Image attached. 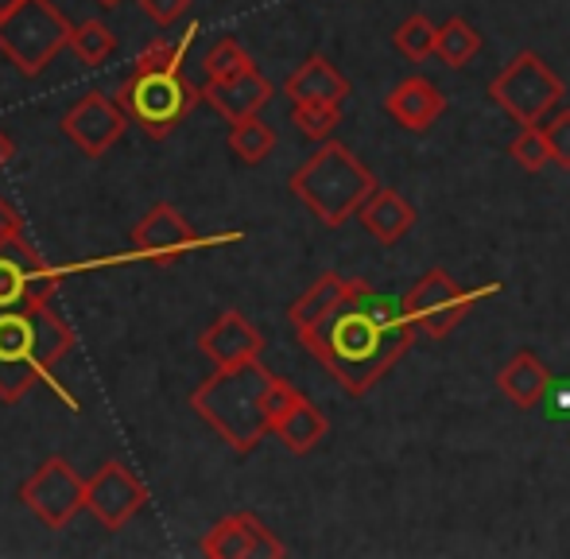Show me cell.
<instances>
[{
	"instance_id": "obj_20",
	"label": "cell",
	"mask_w": 570,
	"mask_h": 559,
	"mask_svg": "<svg viewBox=\"0 0 570 559\" xmlns=\"http://www.w3.org/2000/svg\"><path fill=\"white\" fill-rule=\"evenodd\" d=\"M551 381H556V373H551L548 365L532 354V350L512 354V362L497 373V389H501V393L509 396L520 412L540 409V401H543V393H548Z\"/></svg>"
},
{
	"instance_id": "obj_9",
	"label": "cell",
	"mask_w": 570,
	"mask_h": 559,
	"mask_svg": "<svg viewBox=\"0 0 570 559\" xmlns=\"http://www.w3.org/2000/svg\"><path fill=\"white\" fill-rule=\"evenodd\" d=\"M20 501L47 529H67L78 517V509H86V482L67 459L55 454L20 486Z\"/></svg>"
},
{
	"instance_id": "obj_29",
	"label": "cell",
	"mask_w": 570,
	"mask_h": 559,
	"mask_svg": "<svg viewBox=\"0 0 570 559\" xmlns=\"http://www.w3.org/2000/svg\"><path fill=\"white\" fill-rule=\"evenodd\" d=\"M203 67H206V78H233V75H245V70H253L256 62H253V55L237 43V39L222 36L218 43L206 51Z\"/></svg>"
},
{
	"instance_id": "obj_25",
	"label": "cell",
	"mask_w": 570,
	"mask_h": 559,
	"mask_svg": "<svg viewBox=\"0 0 570 559\" xmlns=\"http://www.w3.org/2000/svg\"><path fill=\"white\" fill-rule=\"evenodd\" d=\"M392 47H396L407 62H423V59H431V55H435L439 28L423 12H415V16H407L396 31H392Z\"/></svg>"
},
{
	"instance_id": "obj_3",
	"label": "cell",
	"mask_w": 570,
	"mask_h": 559,
	"mask_svg": "<svg viewBox=\"0 0 570 559\" xmlns=\"http://www.w3.org/2000/svg\"><path fill=\"white\" fill-rule=\"evenodd\" d=\"M70 346H75V331L47 303L0 311V401H23L39 381L55 385L51 370L70 354Z\"/></svg>"
},
{
	"instance_id": "obj_5",
	"label": "cell",
	"mask_w": 570,
	"mask_h": 559,
	"mask_svg": "<svg viewBox=\"0 0 570 559\" xmlns=\"http://www.w3.org/2000/svg\"><path fill=\"white\" fill-rule=\"evenodd\" d=\"M203 101V86H190L183 67H140L132 62V75L117 90V106L128 121L140 125L148 140H167L171 129Z\"/></svg>"
},
{
	"instance_id": "obj_36",
	"label": "cell",
	"mask_w": 570,
	"mask_h": 559,
	"mask_svg": "<svg viewBox=\"0 0 570 559\" xmlns=\"http://www.w3.org/2000/svg\"><path fill=\"white\" fill-rule=\"evenodd\" d=\"M101 8H117V4H125V0H98Z\"/></svg>"
},
{
	"instance_id": "obj_31",
	"label": "cell",
	"mask_w": 570,
	"mask_h": 559,
	"mask_svg": "<svg viewBox=\"0 0 570 559\" xmlns=\"http://www.w3.org/2000/svg\"><path fill=\"white\" fill-rule=\"evenodd\" d=\"M540 409L551 423H570V377L551 381L548 393H543V401H540Z\"/></svg>"
},
{
	"instance_id": "obj_34",
	"label": "cell",
	"mask_w": 570,
	"mask_h": 559,
	"mask_svg": "<svg viewBox=\"0 0 570 559\" xmlns=\"http://www.w3.org/2000/svg\"><path fill=\"white\" fill-rule=\"evenodd\" d=\"M8 159H12V140H8V133L0 129V167H4Z\"/></svg>"
},
{
	"instance_id": "obj_6",
	"label": "cell",
	"mask_w": 570,
	"mask_h": 559,
	"mask_svg": "<svg viewBox=\"0 0 570 559\" xmlns=\"http://www.w3.org/2000/svg\"><path fill=\"white\" fill-rule=\"evenodd\" d=\"M70 31L75 23L51 0H20L12 12L0 16V51L23 78H36L70 47Z\"/></svg>"
},
{
	"instance_id": "obj_14",
	"label": "cell",
	"mask_w": 570,
	"mask_h": 559,
	"mask_svg": "<svg viewBox=\"0 0 570 559\" xmlns=\"http://www.w3.org/2000/svg\"><path fill=\"white\" fill-rule=\"evenodd\" d=\"M198 552L210 559H284L287 548L256 513H229L206 532Z\"/></svg>"
},
{
	"instance_id": "obj_32",
	"label": "cell",
	"mask_w": 570,
	"mask_h": 559,
	"mask_svg": "<svg viewBox=\"0 0 570 559\" xmlns=\"http://www.w3.org/2000/svg\"><path fill=\"white\" fill-rule=\"evenodd\" d=\"M140 12L159 28H171L175 20L190 12V0H140Z\"/></svg>"
},
{
	"instance_id": "obj_13",
	"label": "cell",
	"mask_w": 570,
	"mask_h": 559,
	"mask_svg": "<svg viewBox=\"0 0 570 559\" xmlns=\"http://www.w3.org/2000/svg\"><path fill=\"white\" fill-rule=\"evenodd\" d=\"M144 501H148V486L128 467H120V462H106V467L86 482V509L114 532L125 529V524L140 513Z\"/></svg>"
},
{
	"instance_id": "obj_30",
	"label": "cell",
	"mask_w": 570,
	"mask_h": 559,
	"mask_svg": "<svg viewBox=\"0 0 570 559\" xmlns=\"http://www.w3.org/2000/svg\"><path fill=\"white\" fill-rule=\"evenodd\" d=\"M543 133H548V140H551V156H556V164L563 167V171H570V106L556 109L551 121L543 125Z\"/></svg>"
},
{
	"instance_id": "obj_28",
	"label": "cell",
	"mask_w": 570,
	"mask_h": 559,
	"mask_svg": "<svg viewBox=\"0 0 570 559\" xmlns=\"http://www.w3.org/2000/svg\"><path fill=\"white\" fill-rule=\"evenodd\" d=\"M509 159H517V167H524V171H543L548 164H556V156H551V140L548 133H543V125H524L520 129V137L509 144Z\"/></svg>"
},
{
	"instance_id": "obj_12",
	"label": "cell",
	"mask_w": 570,
	"mask_h": 559,
	"mask_svg": "<svg viewBox=\"0 0 570 559\" xmlns=\"http://www.w3.org/2000/svg\"><path fill=\"white\" fill-rule=\"evenodd\" d=\"M125 129H128V114L114 98H106V94H98V90L78 98L75 106L62 114V133L78 144V151H86V156H94V159L106 156V151L125 137Z\"/></svg>"
},
{
	"instance_id": "obj_33",
	"label": "cell",
	"mask_w": 570,
	"mask_h": 559,
	"mask_svg": "<svg viewBox=\"0 0 570 559\" xmlns=\"http://www.w3.org/2000/svg\"><path fill=\"white\" fill-rule=\"evenodd\" d=\"M20 214L12 210V206L0 198V242H12V237H20Z\"/></svg>"
},
{
	"instance_id": "obj_17",
	"label": "cell",
	"mask_w": 570,
	"mask_h": 559,
	"mask_svg": "<svg viewBox=\"0 0 570 559\" xmlns=\"http://www.w3.org/2000/svg\"><path fill=\"white\" fill-rule=\"evenodd\" d=\"M384 114L400 125V129H412V133H428L439 117L446 114V98L431 78L412 75L404 78L400 86H392L389 98H384Z\"/></svg>"
},
{
	"instance_id": "obj_8",
	"label": "cell",
	"mask_w": 570,
	"mask_h": 559,
	"mask_svg": "<svg viewBox=\"0 0 570 559\" xmlns=\"http://www.w3.org/2000/svg\"><path fill=\"white\" fill-rule=\"evenodd\" d=\"M497 292H501V284H485V287H478V292H470V287H462L451 273H443V268H428V273L407 287V295L400 303H404V315L415 331L428 334V339H446V334L470 315L473 303L489 300V295H497Z\"/></svg>"
},
{
	"instance_id": "obj_22",
	"label": "cell",
	"mask_w": 570,
	"mask_h": 559,
	"mask_svg": "<svg viewBox=\"0 0 570 559\" xmlns=\"http://www.w3.org/2000/svg\"><path fill=\"white\" fill-rule=\"evenodd\" d=\"M353 287V280H345L342 273H323L315 280V284L307 287V292L299 295V300L292 303V311H287V318H292L295 334L311 331V326L318 323V318L326 315V311L334 307V303L342 300L345 292Z\"/></svg>"
},
{
	"instance_id": "obj_18",
	"label": "cell",
	"mask_w": 570,
	"mask_h": 559,
	"mask_svg": "<svg viewBox=\"0 0 570 559\" xmlns=\"http://www.w3.org/2000/svg\"><path fill=\"white\" fill-rule=\"evenodd\" d=\"M361 226H365V234L373 237V242L381 245H396L404 242L407 229L420 222V214H415L412 203H404V195L392 187H376L373 195L365 198V206L357 210Z\"/></svg>"
},
{
	"instance_id": "obj_1",
	"label": "cell",
	"mask_w": 570,
	"mask_h": 559,
	"mask_svg": "<svg viewBox=\"0 0 570 559\" xmlns=\"http://www.w3.org/2000/svg\"><path fill=\"white\" fill-rule=\"evenodd\" d=\"M412 339L415 326L407 323L404 303L361 280H353L350 292L299 334L307 354L318 357V365L350 396H365L407 354Z\"/></svg>"
},
{
	"instance_id": "obj_2",
	"label": "cell",
	"mask_w": 570,
	"mask_h": 559,
	"mask_svg": "<svg viewBox=\"0 0 570 559\" xmlns=\"http://www.w3.org/2000/svg\"><path fill=\"white\" fill-rule=\"evenodd\" d=\"M295 393H299V389L287 385V381L276 377L272 370H264L261 357H256V362H245V365L214 370L210 377L190 393V409L198 412V420H203L214 435L226 439L229 451L248 454L261 447V439L272 435V423L292 404Z\"/></svg>"
},
{
	"instance_id": "obj_23",
	"label": "cell",
	"mask_w": 570,
	"mask_h": 559,
	"mask_svg": "<svg viewBox=\"0 0 570 559\" xmlns=\"http://www.w3.org/2000/svg\"><path fill=\"white\" fill-rule=\"evenodd\" d=\"M481 31L473 28L470 20H462V16H451V20L439 28V47H435V55L443 59V67H451V70H462L465 62H473V55L481 51Z\"/></svg>"
},
{
	"instance_id": "obj_27",
	"label": "cell",
	"mask_w": 570,
	"mask_h": 559,
	"mask_svg": "<svg viewBox=\"0 0 570 559\" xmlns=\"http://www.w3.org/2000/svg\"><path fill=\"white\" fill-rule=\"evenodd\" d=\"M292 121H295V129H299L307 140L323 144V140L334 137V129H338L342 106H334V101H295V106H292Z\"/></svg>"
},
{
	"instance_id": "obj_35",
	"label": "cell",
	"mask_w": 570,
	"mask_h": 559,
	"mask_svg": "<svg viewBox=\"0 0 570 559\" xmlns=\"http://www.w3.org/2000/svg\"><path fill=\"white\" fill-rule=\"evenodd\" d=\"M16 4H20V0H0V16H8V12H12Z\"/></svg>"
},
{
	"instance_id": "obj_26",
	"label": "cell",
	"mask_w": 570,
	"mask_h": 559,
	"mask_svg": "<svg viewBox=\"0 0 570 559\" xmlns=\"http://www.w3.org/2000/svg\"><path fill=\"white\" fill-rule=\"evenodd\" d=\"M114 47H117L114 28L101 20L75 23V31H70V51H75L78 62H86V67H101V62L114 55Z\"/></svg>"
},
{
	"instance_id": "obj_21",
	"label": "cell",
	"mask_w": 570,
	"mask_h": 559,
	"mask_svg": "<svg viewBox=\"0 0 570 559\" xmlns=\"http://www.w3.org/2000/svg\"><path fill=\"white\" fill-rule=\"evenodd\" d=\"M326 431H331V423H326L323 412L315 409V401H311V396H303V393H295L292 404L279 412L276 423H272V435H276L292 454L315 451V447L326 439Z\"/></svg>"
},
{
	"instance_id": "obj_4",
	"label": "cell",
	"mask_w": 570,
	"mask_h": 559,
	"mask_svg": "<svg viewBox=\"0 0 570 559\" xmlns=\"http://www.w3.org/2000/svg\"><path fill=\"white\" fill-rule=\"evenodd\" d=\"M303 206L323 222L326 229H338L342 222H350V214H357L365 206V198L373 195L381 183L376 175L353 156L345 144L323 140L299 167H295L292 183Z\"/></svg>"
},
{
	"instance_id": "obj_10",
	"label": "cell",
	"mask_w": 570,
	"mask_h": 559,
	"mask_svg": "<svg viewBox=\"0 0 570 559\" xmlns=\"http://www.w3.org/2000/svg\"><path fill=\"white\" fill-rule=\"evenodd\" d=\"M59 273L23 237L0 242V311H23L51 303Z\"/></svg>"
},
{
	"instance_id": "obj_7",
	"label": "cell",
	"mask_w": 570,
	"mask_h": 559,
	"mask_svg": "<svg viewBox=\"0 0 570 559\" xmlns=\"http://www.w3.org/2000/svg\"><path fill=\"white\" fill-rule=\"evenodd\" d=\"M489 98L524 129V125H543V117L556 114L559 101L567 98V86L535 51H517L489 82Z\"/></svg>"
},
{
	"instance_id": "obj_11",
	"label": "cell",
	"mask_w": 570,
	"mask_h": 559,
	"mask_svg": "<svg viewBox=\"0 0 570 559\" xmlns=\"http://www.w3.org/2000/svg\"><path fill=\"white\" fill-rule=\"evenodd\" d=\"M214 242H237V234L229 237H203L171 203H159L136 222L132 229V245L140 257L148 261H175V257H187L195 249H206Z\"/></svg>"
},
{
	"instance_id": "obj_16",
	"label": "cell",
	"mask_w": 570,
	"mask_h": 559,
	"mask_svg": "<svg viewBox=\"0 0 570 559\" xmlns=\"http://www.w3.org/2000/svg\"><path fill=\"white\" fill-rule=\"evenodd\" d=\"M272 82L261 70H245V75L233 78H206L203 82V101H210L222 117L233 121H245V117H261V109L272 101Z\"/></svg>"
},
{
	"instance_id": "obj_15",
	"label": "cell",
	"mask_w": 570,
	"mask_h": 559,
	"mask_svg": "<svg viewBox=\"0 0 570 559\" xmlns=\"http://www.w3.org/2000/svg\"><path fill=\"white\" fill-rule=\"evenodd\" d=\"M198 350L214 362V370H226V365H245L256 362L264 350V334L248 323L240 311H222L210 326L198 339Z\"/></svg>"
},
{
	"instance_id": "obj_19",
	"label": "cell",
	"mask_w": 570,
	"mask_h": 559,
	"mask_svg": "<svg viewBox=\"0 0 570 559\" xmlns=\"http://www.w3.org/2000/svg\"><path fill=\"white\" fill-rule=\"evenodd\" d=\"M284 94L292 98V106L295 101H334V106H342L350 98V78L326 55H307L303 67L287 75Z\"/></svg>"
},
{
	"instance_id": "obj_24",
	"label": "cell",
	"mask_w": 570,
	"mask_h": 559,
	"mask_svg": "<svg viewBox=\"0 0 570 559\" xmlns=\"http://www.w3.org/2000/svg\"><path fill=\"white\" fill-rule=\"evenodd\" d=\"M276 148V129L264 125L261 117H245V121H233L229 129V151L240 164H264Z\"/></svg>"
}]
</instances>
